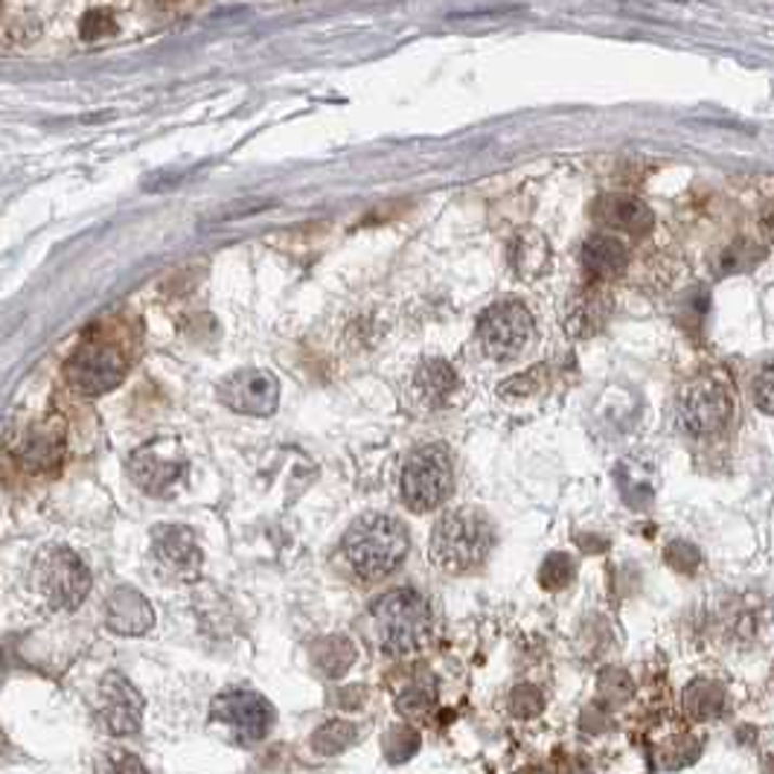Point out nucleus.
Segmentation results:
<instances>
[{
	"instance_id": "15",
	"label": "nucleus",
	"mask_w": 774,
	"mask_h": 774,
	"mask_svg": "<svg viewBox=\"0 0 774 774\" xmlns=\"http://www.w3.org/2000/svg\"><path fill=\"white\" fill-rule=\"evenodd\" d=\"M105 623L111 632L126 637H138L152 629L155 611L149 606V599L134 589H117L105 603Z\"/></svg>"
},
{
	"instance_id": "24",
	"label": "nucleus",
	"mask_w": 774,
	"mask_h": 774,
	"mask_svg": "<svg viewBox=\"0 0 774 774\" xmlns=\"http://www.w3.org/2000/svg\"><path fill=\"white\" fill-rule=\"evenodd\" d=\"M573 580V559L568 553H551L539 568V585L544 591H563Z\"/></svg>"
},
{
	"instance_id": "22",
	"label": "nucleus",
	"mask_w": 774,
	"mask_h": 774,
	"mask_svg": "<svg viewBox=\"0 0 774 774\" xmlns=\"http://www.w3.org/2000/svg\"><path fill=\"white\" fill-rule=\"evenodd\" d=\"M314 658H318V667H321L326 675H344L347 670H350L352 658H356V649H352V644L347 641L344 635H335V637H326V641H321V644L314 646Z\"/></svg>"
},
{
	"instance_id": "4",
	"label": "nucleus",
	"mask_w": 774,
	"mask_h": 774,
	"mask_svg": "<svg viewBox=\"0 0 774 774\" xmlns=\"http://www.w3.org/2000/svg\"><path fill=\"white\" fill-rule=\"evenodd\" d=\"M129 370V359L105 335H85L62 367L65 385L79 397H102L120 385Z\"/></svg>"
},
{
	"instance_id": "7",
	"label": "nucleus",
	"mask_w": 774,
	"mask_h": 774,
	"mask_svg": "<svg viewBox=\"0 0 774 774\" xmlns=\"http://www.w3.org/2000/svg\"><path fill=\"white\" fill-rule=\"evenodd\" d=\"M10 457L27 475H59L67 457V423L59 414L41 416L12 442Z\"/></svg>"
},
{
	"instance_id": "29",
	"label": "nucleus",
	"mask_w": 774,
	"mask_h": 774,
	"mask_svg": "<svg viewBox=\"0 0 774 774\" xmlns=\"http://www.w3.org/2000/svg\"><path fill=\"white\" fill-rule=\"evenodd\" d=\"M114 29H117V21H114V15H111L108 10H93L82 18L79 33H82L85 41H96V38L102 36H111Z\"/></svg>"
},
{
	"instance_id": "20",
	"label": "nucleus",
	"mask_w": 774,
	"mask_h": 774,
	"mask_svg": "<svg viewBox=\"0 0 774 774\" xmlns=\"http://www.w3.org/2000/svg\"><path fill=\"white\" fill-rule=\"evenodd\" d=\"M414 387L420 399L428 408H440L449 402V397L457 387V373L449 361L442 359H425L414 373Z\"/></svg>"
},
{
	"instance_id": "25",
	"label": "nucleus",
	"mask_w": 774,
	"mask_h": 774,
	"mask_svg": "<svg viewBox=\"0 0 774 774\" xmlns=\"http://www.w3.org/2000/svg\"><path fill=\"white\" fill-rule=\"evenodd\" d=\"M544 376H547V370H544L542 364H536V367H530L527 373H521V376L509 378L507 385H501L498 394H501L504 399H513V402H518V399H530L544 387Z\"/></svg>"
},
{
	"instance_id": "21",
	"label": "nucleus",
	"mask_w": 774,
	"mask_h": 774,
	"mask_svg": "<svg viewBox=\"0 0 774 774\" xmlns=\"http://www.w3.org/2000/svg\"><path fill=\"white\" fill-rule=\"evenodd\" d=\"M684 710L699 722L717 719L725 708V691L713 682H696L684 691Z\"/></svg>"
},
{
	"instance_id": "3",
	"label": "nucleus",
	"mask_w": 774,
	"mask_h": 774,
	"mask_svg": "<svg viewBox=\"0 0 774 774\" xmlns=\"http://www.w3.org/2000/svg\"><path fill=\"white\" fill-rule=\"evenodd\" d=\"M373 632L387 655H408L420 649L431 632V608L428 599L414 589L387 591L370 606Z\"/></svg>"
},
{
	"instance_id": "26",
	"label": "nucleus",
	"mask_w": 774,
	"mask_h": 774,
	"mask_svg": "<svg viewBox=\"0 0 774 774\" xmlns=\"http://www.w3.org/2000/svg\"><path fill=\"white\" fill-rule=\"evenodd\" d=\"M416 748H420V734L411 728H402V725L390 728L385 739V751L390 763H402L408 757H414Z\"/></svg>"
},
{
	"instance_id": "17",
	"label": "nucleus",
	"mask_w": 774,
	"mask_h": 774,
	"mask_svg": "<svg viewBox=\"0 0 774 774\" xmlns=\"http://www.w3.org/2000/svg\"><path fill=\"white\" fill-rule=\"evenodd\" d=\"M509 266H513V274L525 283H533L542 274H547V268H551L547 236L533 231V228L516 233V240L509 245Z\"/></svg>"
},
{
	"instance_id": "11",
	"label": "nucleus",
	"mask_w": 774,
	"mask_h": 774,
	"mask_svg": "<svg viewBox=\"0 0 774 774\" xmlns=\"http://www.w3.org/2000/svg\"><path fill=\"white\" fill-rule=\"evenodd\" d=\"M212 719L236 731V737L245 743H257L266 739L274 725V708L254 691H228L212 701Z\"/></svg>"
},
{
	"instance_id": "1",
	"label": "nucleus",
	"mask_w": 774,
	"mask_h": 774,
	"mask_svg": "<svg viewBox=\"0 0 774 774\" xmlns=\"http://www.w3.org/2000/svg\"><path fill=\"white\" fill-rule=\"evenodd\" d=\"M495 544V527L487 513L461 507L446 513L431 536V559L442 571L463 573L483 565Z\"/></svg>"
},
{
	"instance_id": "13",
	"label": "nucleus",
	"mask_w": 774,
	"mask_h": 774,
	"mask_svg": "<svg viewBox=\"0 0 774 774\" xmlns=\"http://www.w3.org/2000/svg\"><path fill=\"white\" fill-rule=\"evenodd\" d=\"M143 696L122 673H108L100 682V722L114 737L138 734L143 722Z\"/></svg>"
},
{
	"instance_id": "18",
	"label": "nucleus",
	"mask_w": 774,
	"mask_h": 774,
	"mask_svg": "<svg viewBox=\"0 0 774 774\" xmlns=\"http://www.w3.org/2000/svg\"><path fill=\"white\" fill-rule=\"evenodd\" d=\"M582 266L597 283H608V280L623 274V268L629 266V250L615 236L597 233L582 245Z\"/></svg>"
},
{
	"instance_id": "8",
	"label": "nucleus",
	"mask_w": 774,
	"mask_h": 774,
	"mask_svg": "<svg viewBox=\"0 0 774 774\" xmlns=\"http://www.w3.org/2000/svg\"><path fill=\"white\" fill-rule=\"evenodd\" d=\"M675 414H679V423L687 434L710 437V434H719L731 423L734 399H731V390L722 382L693 378L679 390Z\"/></svg>"
},
{
	"instance_id": "30",
	"label": "nucleus",
	"mask_w": 774,
	"mask_h": 774,
	"mask_svg": "<svg viewBox=\"0 0 774 774\" xmlns=\"http://www.w3.org/2000/svg\"><path fill=\"white\" fill-rule=\"evenodd\" d=\"M434 705V687L428 682H416L414 687H408L405 696H399V710L402 713H420L423 708Z\"/></svg>"
},
{
	"instance_id": "5",
	"label": "nucleus",
	"mask_w": 774,
	"mask_h": 774,
	"mask_svg": "<svg viewBox=\"0 0 774 774\" xmlns=\"http://www.w3.org/2000/svg\"><path fill=\"white\" fill-rule=\"evenodd\" d=\"M33 585L47 599V606L59 611H76L91 591V571L79 559V553L53 544L38 553L33 565Z\"/></svg>"
},
{
	"instance_id": "2",
	"label": "nucleus",
	"mask_w": 774,
	"mask_h": 774,
	"mask_svg": "<svg viewBox=\"0 0 774 774\" xmlns=\"http://www.w3.org/2000/svg\"><path fill=\"white\" fill-rule=\"evenodd\" d=\"M344 556L359 577L382 580L408 556V530L394 516H361L344 536Z\"/></svg>"
},
{
	"instance_id": "23",
	"label": "nucleus",
	"mask_w": 774,
	"mask_h": 774,
	"mask_svg": "<svg viewBox=\"0 0 774 774\" xmlns=\"http://www.w3.org/2000/svg\"><path fill=\"white\" fill-rule=\"evenodd\" d=\"M356 737H359L356 725H350V722H341V719H335V722H326V725H323V728L314 734L312 748L321 757L341 754L344 748H350L352 743H356Z\"/></svg>"
},
{
	"instance_id": "31",
	"label": "nucleus",
	"mask_w": 774,
	"mask_h": 774,
	"mask_svg": "<svg viewBox=\"0 0 774 774\" xmlns=\"http://www.w3.org/2000/svg\"><path fill=\"white\" fill-rule=\"evenodd\" d=\"M754 397L757 405L763 408L765 414H772V364H765L760 378L754 382Z\"/></svg>"
},
{
	"instance_id": "12",
	"label": "nucleus",
	"mask_w": 774,
	"mask_h": 774,
	"mask_svg": "<svg viewBox=\"0 0 774 774\" xmlns=\"http://www.w3.org/2000/svg\"><path fill=\"white\" fill-rule=\"evenodd\" d=\"M219 399L236 414L268 416L276 411L280 385L268 370H236L219 385Z\"/></svg>"
},
{
	"instance_id": "6",
	"label": "nucleus",
	"mask_w": 774,
	"mask_h": 774,
	"mask_svg": "<svg viewBox=\"0 0 774 774\" xmlns=\"http://www.w3.org/2000/svg\"><path fill=\"white\" fill-rule=\"evenodd\" d=\"M454 466L452 454L440 442L420 446L405 461L402 469V498L408 509L414 513H431L452 495Z\"/></svg>"
},
{
	"instance_id": "16",
	"label": "nucleus",
	"mask_w": 774,
	"mask_h": 774,
	"mask_svg": "<svg viewBox=\"0 0 774 774\" xmlns=\"http://www.w3.org/2000/svg\"><path fill=\"white\" fill-rule=\"evenodd\" d=\"M594 216L608 228L632 233V236H646L655 224L653 210L632 195H603L594 204Z\"/></svg>"
},
{
	"instance_id": "32",
	"label": "nucleus",
	"mask_w": 774,
	"mask_h": 774,
	"mask_svg": "<svg viewBox=\"0 0 774 774\" xmlns=\"http://www.w3.org/2000/svg\"><path fill=\"white\" fill-rule=\"evenodd\" d=\"M10 751V739H7V731H3V725H0V757Z\"/></svg>"
},
{
	"instance_id": "28",
	"label": "nucleus",
	"mask_w": 774,
	"mask_h": 774,
	"mask_svg": "<svg viewBox=\"0 0 774 774\" xmlns=\"http://www.w3.org/2000/svg\"><path fill=\"white\" fill-rule=\"evenodd\" d=\"M509 705H513V713H516V717L530 719L544 708V696L539 687H533V684H521V687H516V691H513V699H509Z\"/></svg>"
},
{
	"instance_id": "27",
	"label": "nucleus",
	"mask_w": 774,
	"mask_h": 774,
	"mask_svg": "<svg viewBox=\"0 0 774 774\" xmlns=\"http://www.w3.org/2000/svg\"><path fill=\"white\" fill-rule=\"evenodd\" d=\"M663 559L670 568L682 573H693L701 565V553L696 544L691 542H670V547L663 551Z\"/></svg>"
},
{
	"instance_id": "10",
	"label": "nucleus",
	"mask_w": 774,
	"mask_h": 774,
	"mask_svg": "<svg viewBox=\"0 0 774 774\" xmlns=\"http://www.w3.org/2000/svg\"><path fill=\"white\" fill-rule=\"evenodd\" d=\"M129 475L149 495H166L186 475V457L176 440H152L129 457Z\"/></svg>"
},
{
	"instance_id": "14",
	"label": "nucleus",
	"mask_w": 774,
	"mask_h": 774,
	"mask_svg": "<svg viewBox=\"0 0 774 774\" xmlns=\"http://www.w3.org/2000/svg\"><path fill=\"white\" fill-rule=\"evenodd\" d=\"M152 547H155L157 563L178 573V577H184V580L195 577L202 568V547H198V539L190 527H157L152 533Z\"/></svg>"
},
{
	"instance_id": "19",
	"label": "nucleus",
	"mask_w": 774,
	"mask_h": 774,
	"mask_svg": "<svg viewBox=\"0 0 774 774\" xmlns=\"http://www.w3.org/2000/svg\"><path fill=\"white\" fill-rule=\"evenodd\" d=\"M608 309H611V297L606 286H589L580 297H573L571 309L565 314V326L577 332L580 338H589L606 323Z\"/></svg>"
},
{
	"instance_id": "9",
	"label": "nucleus",
	"mask_w": 774,
	"mask_h": 774,
	"mask_svg": "<svg viewBox=\"0 0 774 774\" xmlns=\"http://www.w3.org/2000/svg\"><path fill=\"white\" fill-rule=\"evenodd\" d=\"M478 332L489 359L513 361L527 350V344L533 338V314L527 312V306L518 300H504V304L487 309V314L480 318Z\"/></svg>"
}]
</instances>
